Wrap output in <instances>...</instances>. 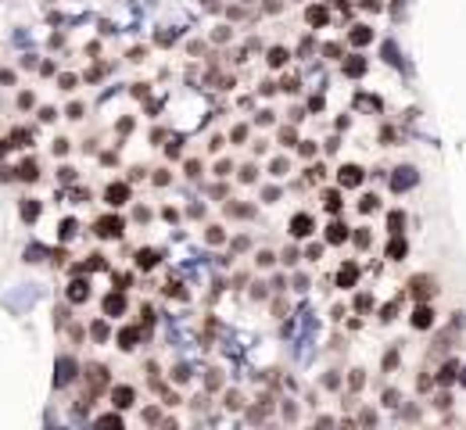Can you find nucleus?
<instances>
[{
	"label": "nucleus",
	"mask_w": 466,
	"mask_h": 430,
	"mask_svg": "<svg viewBox=\"0 0 466 430\" xmlns=\"http://www.w3.org/2000/svg\"><path fill=\"white\" fill-rule=\"evenodd\" d=\"M352 40H355V43H366V40H369V32H366V29H355V32H352Z\"/></svg>",
	"instance_id": "obj_10"
},
{
	"label": "nucleus",
	"mask_w": 466,
	"mask_h": 430,
	"mask_svg": "<svg viewBox=\"0 0 466 430\" xmlns=\"http://www.w3.org/2000/svg\"><path fill=\"white\" fill-rule=\"evenodd\" d=\"M140 265L151 269V265H154V251H140Z\"/></svg>",
	"instance_id": "obj_9"
},
{
	"label": "nucleus",
	"mask_w": 466,
	"mask_h": 430,
	"mask_svg": "<svg viewBox=\"0 0 466 430\" xmlns=\"http://www.w3.org/2000/svg\"><path fill=\"white\" fill-rule=\"evenodd\" d=\"M359 179H362V172H359V169H352V165L341 169V183H344V186H352V183H359Z\"/></svg>",
	"instance_id": "obj_5"
},
{
	"label": "nucleus",
	"mask_w": 466,
	"mask_h": 430,
	"mask_svg": "<svg viewBox=\"0 0 466 430\" xmlns=\"http://www.w3.org/2000/svg\"><path fill=\"white\" fill-rule=\"evenodd\" d=\"M119 229H122V222H119V219H104V222L97 219V233H101V237H115Z\"/></svg>",
	"instance_id": "obj_1"
},
{
	"label": "nucleus",
	"mask_w": 466,
	"mask_h": 430,
	"mask_svg": "<svg viewBox=\"0 0 466 430\" xmlns=\"http://www.w3.org/2000/svg\"><path fill=\"white\" fill-rule=\"evenodd\" d=\"M308 229H312V219H308V215H294V222H291V233H294V237H305Z\"/></svg>",
	"instance_id": "obj_2"
},
{
	"label": "nucleus",
	"mask_w": 466,
	"mask_h": 430,
	"mask_svg": "<svg viewBox=\"0 0 466 430\" xmlns=\"http://www.w3.org/2000/svg\"><path fill=\"white\" fill-rule=\"evenodd\" d=\"M36 212H40L36 205H25V208H22V215H25V219H36Z\"/></svg>",
	"instance_id": "obj_14"
},
{
	"label": "nucleus",
	"mask_w": 466,
	"mask_h": 430,
	"mask_svg": "<svg viewBox=\"0 0 466 430\" xmlns=\"http://www.w3.org/2000/svg\"><path fill=\"white\" fill-rule=\"evenodd\" d=\"M284 58H287L284 51H273V54H269V65H284Z\"/></svg>",
	"instance_id": "obj_12"
},
{
	"label": "nucleus",
	"mask_w": 466,
	"mask_h": 430,
	"mask_svg": "<svg viewBox=\"0 0 466 430\" xmlns=\"http://www.w3.org/2000/svg\"><path fill=\"white\" fill-rule=\"evenodd\" d=\"M412 323H416V326H427V323H431V312H427V308H420L416 316H412Z\"/></svg>",
	"instance_id": "obj_7"
},
{
	"label": "nucleus",
	"mask_w": 466,
	"mask_h": 430,
	"mask_svg": "<svg viewBox=\"0 0 466 430\" xmlns=\"http://www.w3.org/2000/svg\"><path fill=\"white\" fill-rule=\"evenodd\" d=\"M119 341H122V348H133V341H136V330H122V333H119Z\"/></svg>",
	"instance_id": "obj_8"
},
{
	"label": "nucleus",
	"mask_w": 466,
	"mask_h": 430,
	"mask_svg": "<svg viewBox=\"0 0 466 430\" xmlns=\"http://www.w3.org/2000/svg\"><path fill=\"white\" fill-rule=\"evenodd\" d=\"M115 405H119V409L133 405V391L129 387H115Z\"/></svg>",
	"instance_id": "obj_4"
},
{
	"label": "nucleus",
	"mask_w": 466,
	"mask_h": 430,
	"mask_svg": "<svg viewBox=\"0 0 466 430\" xmlns=\"http://www.w3.org/2000/svg\"><path fill=\"white\" fill-rule=\"evenodd\" d=\"M129 198V186H122V183H115V186H108V201L111 205H122Z\"/></svg>",
	"instance_id": "obj_3"
},
{
	"label": "nucleus",
	"mask_w": 466,
	"mask_h": 430,
	"mask_svg": "<svg viewBox=\"0 0 466 430\" xmlns=\"http://www.w3.org/2000/svg\"><path fill=\"white\" fill-rule=\"evenodd\" d=\"M108 312H122V298H108Z\"/></svg>",
	"instance_id": "obj_11"
},
{
	"label": "nucleus",
	"mask_w": 466,
	"mask_h": 430,
	"mask_svg": "<svg viewBox=\"0 0 466 430\" xmlns=\"http://www.w3.org/2000/svg\"><path fill=\"white\" fill-rule=\"evenodd\" d=\"M323 205H327V208H334V212H337V205H341V198H337V194H327V201H323Z\"/></svg>",
	"instance_id": "obj_13"
},
{
	"label": "nucleus",
	"mask_w": 466,
	"mask_h": 430,
	"mask_svg": "<svg viewBox=\"0 0 466 430\" xmlns=\"http://www.w3.org/2000/svg\"><path fill=\"white\" fill-rule=\"evenodd\" d=\"M68 298H72V301H83V298H86V283H72V287H68Z\"/></svg>",
	"instance_id": "obj_6"
}]
</instances>
